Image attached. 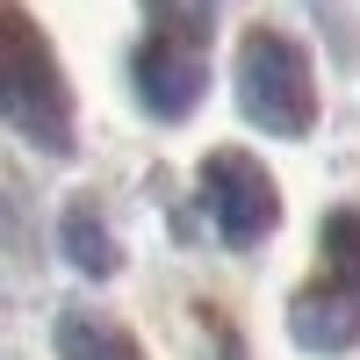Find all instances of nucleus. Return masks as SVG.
Masks as SVG:
<instances>
[{"mask_svg":"<svg viewBox=\"0 0 360 360\" xmlns=\"http://www.w3.org/2000/svg\"><path fill=\"white\" fill-rule=\"evenodd\" d=\"M130 79H137V94H144V108H152V115H173V123H180V115L202 101V86H209L202 37H195V29H159V37L137 51Z\"/></svg>","mask_w":360,"mask_h":360,"instance_id":"4","label":"nucleus"},{"mask_svg":"<svg viewBox=\"0 0 360 360\" xmlns=\"http://www.w3.org/2000/svg\"><path fill=\"white\" fill-rule=\"evenodd\" d=\"M0 108H8V123L37 144V152H72V86H65L58 58L44 51V37H37L29 22H15Z\"/></svg>","mask_w":360,"mask_h":360,"instance_id":"2","label":"nucleus"},{"mask_svg":"<svg viewBox=\"0 0 360 360\" xmlns=\"http://www.w3.org/2000/svg\"><path fill=\"white\" fill-rule=\"evenodd\" d=\"M58 238H65V259L79 266V274H115V245L101 238V217H94V209H72Z\"/></svg>","mask_w":360,"mask_h":360,"instance_id":"7","label":"nucleus"},{"mask_svg":"<svg viewBox=\"0 0 360 360\" xmlns=\"http://www.w3.org/2000/svg\"><path fill=\"white\" fill-rule=\"evenodd\" d=\"M324 259H332V274L360 288V209H332V224H324Z\"/></svg>","mask_w":360,"mask_h":360,"instance_id":"8","label":"nucleus"},{"mask_svg":"<svg viewBox=\"0 0 360 360\" xmlns=\"http://www.w3.org/2000/svg\"><path fill=\"white\" fill-rule=\"evenodd\" d=\"M195 195H202V217L224 245H259L281 217V195H274V180H266V166L252 152H209Z\"/></svg>","mask_w":360,"mask_h":360,"instance_id":"3","label":"nucleus"},{"mask_svg":"<svg viewBox=\"0 0 360 360\" xmlns=\"http://www.w3.org/2000/svg\"><path fill=\"white\" fill-rule=\"evenodd\" d=\"M238 108H245L266 137H303L317 123V79H310V58H303L295 37L252 29V37L238 44Z\"/></svg>","mask_w":360,"mask_h":360,"instance_id":"1","label":"nucleus"},{"mask_svg":"<svg viewBox=\"0 0 360 360\" xmlns=\"http://www.w3.org/2000/svg\"><path fill=\"white\" fill-rule=\"evenodd\" d=\"M288 332L303 339L310 353H339V346H353L360 339V288L353 281H317V288H303L288 303Z\"/></svg>","mask_w":360,"mask_h":360,"instance_id":"5","label":"nucleus"},{"mask_svg":"<svg viewBox=\"0 0 360 360\" xmlns=\"http://www.w3.org/2000/svg\"><path fill=\"white\" fill-rule=\"evenodd\" d=\"M58 360H144V353H137V339L115 317L65 310V317H58Z\"/></svg>","mask_w":360,"mask_h":360,"instance_id":"6","label":"nucleus"}]
</instances>
